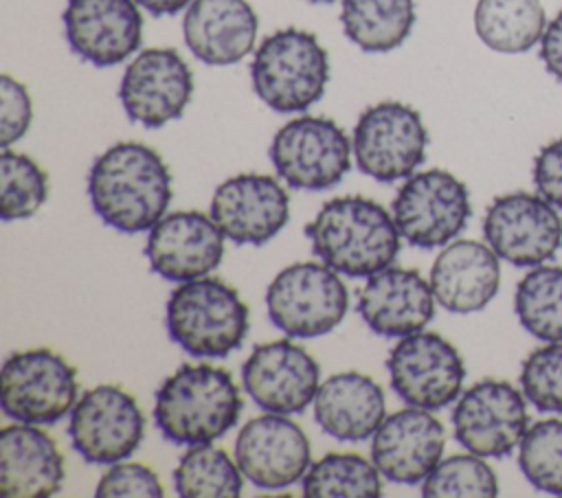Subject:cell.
Returning a JSON list of instances; mask_svg holds the SVG:
<instances>
[{
	"label": "cell",
	"instance_id": "cell-39",
	"mask_svg": "<svg viewBox=\"0 0 562 498\" xmlns=\"http://www.w3.org/2000/svg\"><path fill=\"white\" fill-rule=\"evenodd\" d=\"M540 59L551 77L562 81V11L555 13L540 39Z\"/></svg>",
	"mask_w": 562,
	"mask_h": 498
},
{
	"label": "cell",
	"instance_id": "cell-40",
	"mask_svg": "<svg viewBox=\"0 0 562 498\" xmlns=\"http://www.w3.org/2000/svg\"><path fill=\"white\" fill-rule=\"evenodd\" d=\"M136 2L151 15H176L178 11L189 7L193 0H136Z\"/></svg>",
	"mask_w": 562,
	"mask_h": 498
},
{
	"label": "cell",
	"instance_id": "cell-36",
	"mask_svg": "<svg viewBox=\"0 0 562 498\" xmlns=\"http://www.w3.org/2000/svg\"><path fill=\"white\" fill-rule=\"evenodd\" d=\"M33 121V101L24 83L11 75L0 77V145L2 149L20 140Z\"/></svg>",
	"mask_w": 562,
	"mask_h": 498
},
{
	"label": "cell",
	"instance_id": "cell-30",
	"mask_svg": "<svg viewBox=\"0 0 562 498\" xmlns=\"http://www.w3.org/2000/svg\"><path fill=\"white\" fill-rule=\"evenodd\" d=\"M176 494L182 498H237L244 474L222 448L191 445L173 469Z\"/></svg>",
	"mask_w": 562,
	"mask_h": 498
},
{
	"label": "cell",
	"instance_id": "cell-6",
	"mask_svg": "<svg viewBox=\"0 0 562 498\" xmlns=\"http://www.w3.org/2000/svg\"><path fill=\"white\" fill-rule=\"evenodd\" d=\"M270 322L292 338L331 331L349 309V292L334 268L299 261L283 268L266 290Z\"/></svg>",
	"mask_w": 562,
	"mask_h": 498
},
{
	"label": "cell",
	"instance_id": "cell-2",
	"mask_svg": "<svg viewBox=\"0 0 562 498\" xmlns=\"http://www.w3.org/2000/svg\"><path fill=\"white\" fill-rule=\"evenodd\" d=\"M316 259L351 279H369L389 268L400 252L393 215L364 195L327 200L305 226Z\"/></svg>",
	"mask_w": 562,
	"mask_h": 498
},
{
	"label": "cell",
	"instance_id": "cell-32",
	"mask_svg": "<svg viewBox=\"0 0 562 498\" xmlns=\"http://www.w3.org/2000/svg\"><path fill=\"white\" fill-rule=\"evenodd\" d=\"M48 197L46 171L26 154L2 149L0 156V219H26Z\"/></svg>",
	"mask_w": 562,
	"mask_h": 498
},
{
	"label": "cell",
	"instance_id": "cell-4",
	"mask_svg": "<svg viewBox=\"0 0 562 498\" xmlns=\"http://www.w3.org/2000/svg\"><path fill=\"white\" fill-rule=\"evenodd\" d=\"M169 338L189 355L224 358L248 333V307L222 279L200 276L180 283L165 307Z\"/></svg>",
	"mask_w": 562,
	"mask_h": 498
},
{
	"label": "cell",
	"instance_id": "cell-29",
	"mask_svg": "<svg viewBox=\"0 0 562 498\" xmlns=\"http://www.w3.org/2000/svg\"><path fill=\"white\" fill-rule=\"evenodd\" d=\"M380 469L351 452H329L312 463L301 480L305 498H380Z\"/></svg>",
	"mask_w": 562,
	"mask_h": 498
},
{
	"label": "cell",
	"instance_id": "cell-14",
	"mask_svg": "<svg viewBox=\"0 0 562 498\" xmlns=\"http://www.w3.org/2000/svg\"><path fill=\"white\" fill-rule=\"evenodd\" d=\"M525 399V393L505 380L487 377L472 384L452 410L454 439L483 459L507 456L529 428Z\"/></svg>",
	"mask_w": 562,
	"mask_h": 498
},
{
	"label": "cell",
	"instance_id": "cell-35",
	"mask_svg": "<svg viewBox=\"0 0 562 498\" xmlns=\"http://www.w3.org/2000/svg\"><path fill=\"white\" fill-rule=\"evenodd\" d=\"M520 388L540 412H562V340L547 342L525 358Z\"/></svg>",
	"mask_w": 562,
	"mask_h": 498
},
{
	"label": "cell",
	"instance_id": "cell-31",
	"mask_svg": "<svg viewBox=\"0 0 562 498\" xmlns=\"http://www.w3.org/2000/svg\"><path fill=\"white\" fill-rule=\"evenodd\" d=\"M514 309L522 329L538 340H562V268L533 265L516 285Z\"/></svg>",
	"mask_w": 562,
	"mask_h": 498
},
{
	"label": "cell",
	"instance_id": "cell-38",
	"mask_svg": "<svg viewBox=\"0 0 562 498\" xmlns=\"http://www.w3.org/2000/svg\"><path fill=\"white\" fill-rule=\"evenodd\" d=\"M533 184L547 202L562 208V136L538 151L533 160Z\"/></svg>",
	"mask_w": 562,
	"mask_h": 498
},
{
	"label": "cell",
	"instance_id": "cell-41",
	"mask_svg": "<svg viewBox=\"0 0 562 498\" xmlns=\"http://www.w3.org/2000/svg\"><path fill=\"white\" fill-rule=\"evenodd\" d=\"M307 2H323V4H327V2H334V0H307Z\"/></svg>",
	"mask_w": 562,
	"mask_h": 498
},
{
	"label": "cell",
	"instance_id": "cell-8",
	"mask_svg": "<svg viewBox=\"0 0 562 498\" xmlns=\"http://www.w3.org/2000/svg\"><path fill=\"white\" fill-rule=\"evenodd\" d=\"M351 151L353 145L336 121L310 114L283 123L270 143V160L281 180L303 191L336 186L351 167Z\"/></svg>",
	"mask_w": 562,
	"mask_h": 498
},
{
	"label": "cell",
	"instance_id": "cell-24",
	"mask_svg": "<svg viewBox=\"0 0 562 498\" xmlns=\"http://www.w3.org/2000/svg\"><path fill=\"white\" fill-rule=\"evenodd\" d=\"M259 20L246 0H193L182 18L189 50L209 66H233L255 46Z\"/></svg>",
	"mask_w": 562,
	"mask_h": 498
},
{
	"label": "cell",
	"instance_id": "cell-17",
	"mask_svg": "<svg viewBox=\"0 0 562 498\" xmlns=\"http://www.w3.org/2000/svg\"><path fill=\"white\" fill-rule=\"evenodd\" d=\"M246 395L268 412H303L321 388V366L292 340L257 344L241 366Z\"/></svg>",
	"mask_w": 562,
	"mask_h": 498
},
{
	"label": "cell",
	"instance_id": "cell-28",
	"mask_svg": "<svg viewBox=\"0 0 562 498\" xmlns=\"http://www.w3.org/2000/svg\"><path fill=\"white\" fill-rule=\"evenodd\" d=\"M340 22L364 53H389L411 35L415 0H342Z\"/></svg>",
	"mask_w": 562,
	"mask_h": 498
},
{
	"label": "cell",
	"instance_id": "cell-19",
	"mask_svg": "<svg viewBox=\"0 0 562 498\" xmlns=\"http://www.w3.org/2000/svg\"><path fill=\"white\" fill-rule=\"evenodd\" d=\"M61 20L70 50L97 68L125 61L143 42L136 0H68Z\"/></svg>",
	"mask_w": 562,
	"mask_h": 498
},
{
	"label": "cell",
	"instance_id": "cell-25",
	"mask_svg": "<svg viewBox=\"0 0 562 498\" xmlns=\"http://www.w3.org/2000/svg\"><path fill=\"white\" fill-rule=\"evenodd\" d=\"M64 456L35 423L15 421L0 432V494L7 498H44L61 489Z\"/></svg>",
	"mask_w": 562,
	"mask_h": 498
},
{
	"label": "cell",
	"instance_id": "cell-26",
	"mask_svg": "<svg viewBox=\"0 0 562 498\" xmlns=\"http://www.w3.org/2000/svg\"><path fill=\"white\" fill-rule=\"evenodd\" d=\"M386 417L382 386L358 371H342L325 382L314 397L318 428L338 441H364Z\"/></svg>",
	"mask_w": 562,
	"mask_h": 498
},
{
	"label": "cell",
	"instance_id": "cell-22",
	"mask_svg": "<svg viewBox=\"0 0 562 498\" xmlns=\"http://www.w3.org/2000/svg\"><path fill=\"white\" fill-rule=\"evenodd\" d=\"M358 314L373 333L404 338L432 320L435 294L417 270L389 265L367 279L358 294Z\"/></svg>",
	"mask_w": 562,
	"mask_h": 498
},
{
	"label": "cell",
	"instance_id": "cell-9",
	"mask_svg": "<svg viewBox=\"0 0 562 498\" xmlns=\"http://www.w3.org/2000/svg\"><path fill=\"white\" fill-rule=\"evenodd\" d=\"M351 145L364 176L395 182L413 176L424 162L428 129L415 107L402 101H380L358 116Z\"/></svg>",
	"mask_w": 562,
	"mask_h": 498
},
{
	"label": "cell",
	"instance_id": "cell-20",
	"mask_svg": "<svg viewBox=\"0 0 562 498\" xmlns=\"http://www.w3.org/2000/svg\"><path fill=\"white\" fill-rule=\"evenodd\" d=\"M224 233L202 211H176L160 217L147 235L145 257L151 272L167 281L211 274L224 257Z\"/></svg>",
	"mask_w": 562,
	"mask_h": 498
},
{
	"label": "cell",
	"instance_id": "cell-3",
	"mask_svg": "<svg viewBox=\"0 0 562 498\" xmlns=\"http://www.w3.org/2000/svg\"><path fill=\"white\" fill-rule=\"evenodd\" d=\"M239 412V388L222 366L182 364L156 391L154 421L176 445H202L224 437Z\"/></svg>",
	"mask_w": 562,
	"mask_h": 498
},
{
	"label": "cell",
	"instance_id": "cell-37",
	"mask_svg": "<svg viewBox=\"0 0 562 498\" xmlns=\"http://www.w3.org/2000/svg\"><path fill=\"white\" fill-rule=\"evenodd\" d=\"M99 498H119V496H162L165 489L156 472L140 463H114L101 478L94 491Z\"/></svg>",
	"mask_w": 562,
	"mask_h": 498
},
{
	"label": "cell",
	"instance_id": "cell-15",
	"mask_svg": "<svg viewBox=\"0 0 562 498\" xmlns=\"http://www.w3.org/2000/svg\"><path fill=\"white\" fill-rule=\"evenodd\" d=\"M193 97V72L173 48H145L125 68L119 99L130 121L156 129L176 121Z\"/></svg>",
	"mask_w": 562,
	"mask_h": 498
},
{
	"label": "cell",
	"instance_id": "cell-21",
	"mask_svg": "<svg viewBox=\"0 0 562 498\" xmlns=\"http://www.w3.org/2000/svg\"><path fill=\"white\" fill-rule=\"evenodd\" d=\"M443 423L419 406L386 415L371 441V461L380 474L400 485H417L441 461Z\"/></svg>",
	"mask_w": 562,
	"mask_h": 498
},
{
	"label": "cell",
	"instance_id": "cell-1",
	"mask_svg": "<svg viewBox=\"0 0 562 498\" xmlns=\"http://www.w3.org/2000/svg\"><path fill=\"white\" fill-rule=\"evenodd\" d=\"M88 197L108 226L127 235L149 230L171 202V173L156 149L114 143L90 167Z\"/></svg>",
	"mask_w": 562,
	"mask_h": 498
},
{
	"label": "cell",
	"instance_id": "cell-16",
	"mask_svg": "<svg viewBox=\"0 0 562 498\" xmlns=\"http://www.w3.org/2000/svg\"><path fill=\"white\" fill-rule=\"evenodd\" d=\"M235 461L255 487L285 489L303 480L310 467V441L288 415L266 410L248 419L239 430Z\"/></svg>",
	"mask_w": 562,
	"mask_h": 498
},
{
	"label": "cell",
	"instance_id": "cell-13",
	"mask_svg": "<svg viewBox=\"0 0 562 498\" xmlns=\"http://www.w3.org/2000/svg\"><path fill=\"white\" fill-rule=\"evenodd\" d=\"M487 246L512 265L533 268L562 246V219L540 193L514 191L492 200L483 217Z\"/></svg>",
	"mask_w": 562,
	"mask_h": 498
},
{
	"label": "cell",
	"instance_id": "cell-33",
	"mask_svg": "<svg viewBox=\"0 0 562 498\" xmlns=\"http://www.w3.org/2000/svg\"><path fill=\"white\" fill-rule=\"evenodd\" d=\"M518 465L536 489L562 496V419H540L527 428Z\"/></svg>",
	"mask_w": 562,
	"mask_h": 498
},
{
	"label": "cell",
	"instance_id": "cell-10",
	"mask_svg": "<svg viewBox=\"0 0 562 498\" xmlns=\"http://www.w3.org/2000/svg\"><path fill=\"white\" fill-rule=\"evenodd\" d=\"M391 215L404 241L415 248L450 244L472 215L468 186L446 169L408 176L391 204Z\"/></svg>",
	"mask_w": 562,
	"mask_h": 498
},
{
	"label": "cell",
	"instance_id": "cell-18",
	"mask_svg": "<svg viewBox=\"0 0 562 498\" xmlns=\"http://www.w3.org/2000/svg\"><path fill=\"white\" fill-rule=\"evenodd\" d=\"M209 215L228 241L263 246L288 224L290 197L272 176L237 173L217 184Z\"/></svg>",
	"mask_w": 562,
	"mask_h": 498
},
{
	"label": "cell",
	"instance_id": "cell-5",
	"mask_svg": "<svg viewBox=\"0 0 562 498\" xmlns=\"http://www.w3.org/2000/svg\"><path fill=\"white\" fill-rule=\"evenodd\" d=\"M255 94L274 112L314 105L329 81V57L314 33L288 26L263 37L250 61Z\"/></svg>",
	"mask_w": 562,
	"mask_h": 498
},
{
	"label": "cell",
	"instance_id": "cell-27",
	"mask_svg": "<svg viewBox=\"0 0 562 498\" xmlns=\"http://www.w3.org/2000/svg\"><path fill=\"white\" fill-rule=\"evenodd\" d=\"M547 15L540 0H479L474 31L496 53H527L540 44Z\"/></svg>",
	"mask_w": 562,
	"mask_h": 498
},
{
	"label": "cell",
	"instance_id": "cell-23",
	"mask_svg": "<svg viewBox=\"0 0 562 498\" xmlns=\"http://www.w3.org/2000/svg\"><path fill=\"white\" fill-rule=\"evenodd\" d=\"M435 301L452 314L481 312L498 292V254L474 239L446 244L430 268Z\"/></svg>",
	"mask_w": 562,
	"mask_h": 498
},
{
	"label": "cell",
	"instance_id": "cell-12",
	"mask_svg": "<svg viewBox=\"0 0 562 498\" xmlns=\"http://www.w3.org/2000/svg\"><path fill=\"white\" fill-rule=\"evenodd\" d=\"M391 388L408 406L437 410L459 399L465 364L452 342L435 331L404 336L386 358Z\"/></svg>",
	"mask_w": 562,
	"mask_h": 498
},
{
	"label": "cell",
	"instance_id": "cell-7",
	"mask_svg": "<svg viewBox=\"0 0 562 498\" xmlns=\"http://www.w3.org/2000/svg\"><path fill=\"white\" fill-rule=\"evenodd\" d=\"M77 371L48 347L11 353L2 364V412L22 423L46 426L66 417L77 404Z\"/></svg>",
	"mask_w": 562,
	"mask_h": 498
},
{
	"label": "cell",
	"instance_id": "cell-11",
	"mask_svg": "<svg viewBox=\"0 0 562 498\" xmlns=\"http://www.w3.org/2000/svg\"><path fill=\"white\" fill-rule=\"evenodd\" d=\"M145 417L132 393L119 384L86 391L70 410L68 437L75 452L94 465H114L136 452Z\"/></svg>",
	"mask_w": 562,
	"mask_h": 498
},
{
	"label": "cell",
	"instance_id": "cell-34",
	"mask_svg": "<svg viewBox=\"0 0 562 498\" xmlns=\"http://www.w3.org/2000/svg\"><path fill=\"white\" fill-rule=\"evenodd\" d=\"M498 494V480L492 467L479 454H452L441 459L422 483V496H476L492 498Z\"/></svg>",
	"mask_w": 562,
	"mask_h": 498
}]
</instances>
